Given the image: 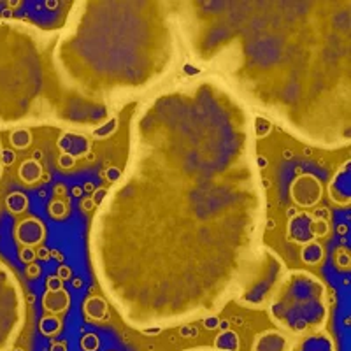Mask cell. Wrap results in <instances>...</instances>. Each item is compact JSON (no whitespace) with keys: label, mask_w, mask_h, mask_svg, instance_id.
Segmentation results:
<instances>
[{"label":"cell","mask_w":351,"mask_h":351,"mask_svg":"<svg viewBox=\"0 0 351 351\" xmlns=\"http://www.w3.org/2000/svg\"><path fill=\"white\" fill-rule=\"evenodd\" d=\"M5 295H9V293H5L0 288V351H4L8 348L12 332H14V311L11 307V299Z\"/></svg>","instance_id":"cell-1"},{"label":"cell","mask_w":351,"mask_h":351,"mask_svg":"<svg viewBox=\"0 0 351 351\" xmlns=\"http://www.w3.org/2000/svg\"><path fill=\"white\" fill-rule=\"evenodd\" d=\"M219 346H221V348H228V350H237V346H239L237 335L236 334H225V335H221V339H219Z\"/></svg>","instance_id":"cell-2"}]
</instances>
